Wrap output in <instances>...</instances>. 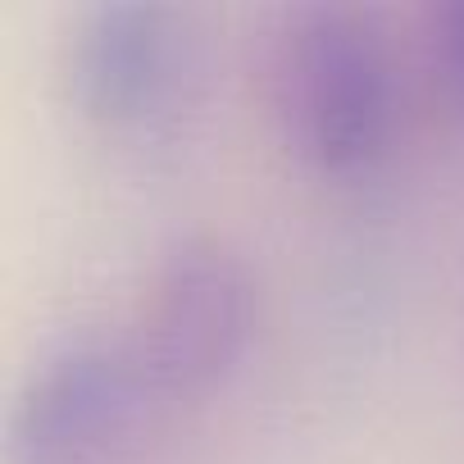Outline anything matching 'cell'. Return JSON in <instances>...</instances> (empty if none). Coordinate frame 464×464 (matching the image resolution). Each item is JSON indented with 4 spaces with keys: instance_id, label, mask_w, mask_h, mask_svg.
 I'll return each instance as SVG.
<instances>
[{
    "instance_id": "obj_4",
    "label": "cell",
    "mask_w": 464,
    "mask_h": 464,
    "mask_svg": "<svg viewBox=\"0 0 464 464\" xmlns=\"http://www.w3.org/2000/svg\"><path fill=\"white\" fill-rule=\"evenodd\" d=\"M60 69L87 119L146 128L182 96L191 69L187 19L164 0H82L64 24Z\"/></svg>"
},
{
    "instance_id": "obj_5",
    "label": "cell",
    "mask_w": 464,
    "mask_h": 464,
    "mask_svg": "<svg viewBox=\"0 0 464 464\" xmlns=\"http://www.w3.org/2000/svg\"><path fill=\"white\" fill-rule=\"evenodd\" d=\"M414 64L428 105L441 119L464 123V0H432L423 10Z\"/></svg>"
},
{
    "instance_id": "obj_1",
    "label": "cell",
    "mask_w": 464,
    "mask_h": 464,
    "mask_svg": "<svg viewBox=\"0 0 464 464\" xmlns=\"http://www.w3.org/2000/svg\"><path fill=\"white\" fill-rule=\"evenodd\" d=\"M265 73L274 123L314 173L360 178L392 155L401 78L373 10L351 0L292 5L274 28Z\"/></svg>"
},
{
    "instance_id": "obj_2",
    "label": "cell",
    "mask_w": 464,
    "mask_h": 464,
    "mask_svg": "<svg viewBox=\"0 0 464 464\" xmlns=\"http://www.w3.org/2000/svg\"><path fill=\"white\" fill-rule=\"evenodd\" d=\"M256 328V274L218 232H178L155 256L123 337L164 401L200 396L242 360Z\"/></svg>"
},
{
    "instance_id": "obj_3",
    "label": "cell",
    "mask_w": 464,
    "mask_h": 464,
    "mask_svg": "<svg viewBox=\"0 0 464 464\" xmlns=\"http://www.w3.org/2000/svg\"><path fill=\"white\" fill-rule=\"evenodd\" d=\"M155 405L123 328H73L24 369L5 410V464H114Z\"/></svg>"
}]
</instances>
